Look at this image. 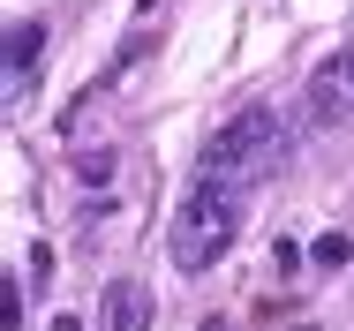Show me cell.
<instances>
[{"instance_id": "cell-3", "label": "cell", "mask_w": 354, "mask_h": 331, "mask_svg": "<svg viewBox=\"0 0 354 331\" xmlns=\"http://www.w3.org/2000/svg\"><path fill=\"white\" fill-rule=\"evenodd\" d=\"M347 113H354V53H332L309 75V129H339Z\"/></svg>"}, {"instance_id": "cell-2", "label": "cell", "mask_w": 354, "mask_h": 331, "mask_svg": "<svg viewBox=\"0 0 354 331\" xmlns=\"http://www.w3.org/2000/svg\"><path fill=\"white\" fill-rule=\"evenodd\" d=\"M234 234H241V196H226V189H189L181 211H174V226H166V256L174 271H212L226 249H234Z\"/></svg>"}, {"instance_id": "cell-5", "label": "cell", "mask_w": 354, "mask_h": 331, "mask_svg": "<svg viewBox=\"0 0 354 331\" xmlns=\"http://www.w3.org/2000/svg\"><path fill=\"white\" fill-rule=\"evenodd\" d=\"M38 53H46V23H8V98H23Z\"/></svg>"}, {"instance_id": "cell-6", "label": "cell", "mask_w": 354, "mask_h": 331, "mask_svg": "<svg viewBox=\"0 0 354 331\" xmlns=\"http://www.w3.org/2000/svg\"><path fill=\"white\" fill-rule=\"evenodd\" d=\"M309 256H317V264H324V271H339V264H347V256H354V241H347V234H324V241H317Z\"/></svg>"}, {"instance_id": "cell-1", "label": "cell", "mask_w": 354, "mask_h": 331, "mask_svg": "<svg viewBox=\"0 0 354 331\" xmlns=\"http://www.w3.org/2000/svg\"><path fill=\"white\" fill-rule=\"evenodd\" d=\"M279 151H286V121L272 106H241L218 135H204V158H196L204 166V189H226V196L257 189L279 166Z\"/></svg>"}, {"instance_id": "cell-7", "label": "cell", "mask_w": 354, "mask_h": 331, "mask_svg": "<svg viewBox=\"0 0 354 331\" xmlns=\"http://www.w3.org/2000/svg\"><path fill=\"white\" fill-rule=\"evenodd\" d=\"M0 324H8V331L23 324V286H15V278H8V294H0Z\"/></svg>"}, {"instance_id": "cell-8", "label": "cell", "mask_w": 354, "mask_h": 331, "mask_svg": "<svg viewBox=\"0 0 354 331\" xmlns=\"http://www.w3.org/2000/svg\"><path fill=\"white\" fill-rule=\"evenodd\" d=\"M136 8H158V0H136Z\"/></svg>"}, {"instance_id": "cell-4", "label": "cell", "mask_w": 354, "mask_h": 331, "mask_svg": "<svg viewBox=\"0 0 354 331\" xmlns=\"http://www.w3.org/2000/svg\"><path fill=\"white\" fill-rule=\"evenodd\" d=\"M98 331H151V294L136 278H113L98 294Z\"/></svg>"}, {"instance_id": "cell-9", "label": "cell", "mask_w": 354, "mask_h": 331, "mask_svg": "<svg viewBox=\"0 0 354 331\" xmlns=\"http://www.w3.org/2000/svg\"><path fill=\"white\" fill-rule=\"evenodd\" d=\"M294 331H301V324H294Z\"/></svg>"}]
</instances>
